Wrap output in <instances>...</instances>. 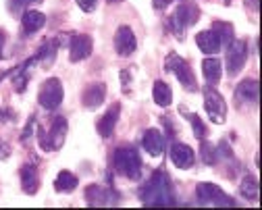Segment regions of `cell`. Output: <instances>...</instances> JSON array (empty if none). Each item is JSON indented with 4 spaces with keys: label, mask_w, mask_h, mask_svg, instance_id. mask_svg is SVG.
<instances>
[{
    "label": "cell",
    "mask_w": 262,
    "mask_h": 210,
    "mask_svg": "<svg viewBox=\"0 0 262 210\" xmlns=\"http://www.w3.org/2000/svg\"><path fill=\"white\" fill-rule=\"evenodd\" d=\"M142 146L144 150L150 154V156H160L162 152H165V135H162L158 129H148L144 133V139H142Z\"/></svg>",
    "instance_id": "cell-13"
},
{
    "label": "cell",
    "mask_w": 262,
    "mask_h": 210,
    "mask_svg": "<svg viewBox=\"0 0 262 210\" xmlns=\"http://www.w3.org/2000/svg\"><path fill=\"white\" fill-rule=\"evenodd\" d=\"M67 119L62 117H56L50 121V127L48 131L44 127H38V144L42 146V150L46 152H52V150H58L62 144H64V135H67Z\"/></svg>",
    "instance_id": "cell-3"
},
{
    "label": "cell",
    "mask_w": 262,
    "mask_h": 210,
    "mask_svg": "<svg viewBox=\"0 0 262 210\" xmlns=\"http://www.w3.org/2000/svg\"><path fill=\"white\" fill-rule=\"evenodd\" d=\"M227 46H229V50H227V71L235 75L237 71H242L244 65H246L248 46H246L244 40H235V38L229 42Z\"/></svg>",
    "instance_id": "cell-8"
},
{
    "label": "cell",
    "mask_w": 262,
    "mask_h": 210,
    "mask_svg": "<svg viewBox=\"0 0 262 210\" xmlns=\"http://www.w3.org/2000/svg\"><path fill=\"white\" fill-rule=\"evenodd\" d=\"M239 192L246 200H258V181H256L254 175H248V177L242 181Z\"/></svg>",
    "instance_id": "cell-26"
},
{
    "label": "cell",
    "mask_w": 262,
    "mask_h": 210,
    "mask_svg": "<svg viewBox=\"0 0 262 210\" xmlns=\"http://www.w3.org/2000/svg\"><path fill=\"white\" fill-rule=\"evenodd\" d=\"M77 183L79 181H77V177H75L71 171H60L56 181H54V190L58 194H69V192H73L77 187Z\"/></svg>",
    "instance_id": "cell-22"
},
{
    "label": "cell",
    "mask_w": 262,
    "mask_h": 210,
    "mask_svg": "<svg viewBox=\"0 0 262 210\" xmlns=\"http://www.w3.org/2000/svg\"><path fill=\"white\" fill-rule=\"evenodd\" d=\"M171 160H173V164L177 166V169H191L193 166V162H195V154H193V150L187 146V144H181V142H177V144H173L171 146Z\"/></svg>",
    "instance_id": "cell-11"
},
{
    "label": "cell",
    "mask_w": 262,
    "mask_h": 210,
    "mask_svg": "<svg viewBox=\"0 0 262 210\" xmlns=\"http://www.w3.org/2000/svg\"><path fill=\"white\" fill-rule=\"evenodd\" d=\"M202 71H204V79L208 81V86H216L223 77V65L219 58L210 56V58H204L202 62Z\"/></svg>",
    "instance_id": "cell-19"
},
{
    "label": "cell",
    "mask_w": 262,
    "mask_h": 210,
    "mask_svg": "<svg viewBox=\"0 0 262 210\" xmlns=\"http://www.w3.org/2000/svg\"><path fill=\"white\" fill-rule=\"evenodd\" d=\"M40 107H44L46 111H54L60 107L62 102V83L60 79L56 77H48L44 83H42V90H40Z\"/></svg>",
    "instance_id": "cell-7"
},
{
    "label": "cell",
    "mask_w": 262,
    "mask_h": 210,
    "mask_svg": "<svg viewBox=\"0 0 262 210\" xmlns=\"http://www.w3.org/2000/svg\"><path fill=\"white\" fill-rule=\"evenodd\" d=\"M198 17H200L198 7L191 5V3H183V5L177 7V11H175V15H173V19H171V27L175 29V33H181L185 27H191L195 21H198Z\"/></svg>",
    "instance_id": "cell-9"
},
{
    "label": "cell",
    "mask_w": 262,
    "mask_h": 210,
    "mask_svg": "<svg viewBox=\"0 0 262 210\" xmlns=\"http://www.w3.org/2000/svg\"><path fill=\"white\" fill-rule=\"evenodd\" d=\"M195 44H198V48L204 52V54H216L223 46H221V40L216 38V33L212 29L208 31H202L195 36Z\"/></svg>",
    "instance_id": "cell-16"
},
{
    "label": "cell",
    "mask_w": 262,
    "mask_h": 210,
    "mask_svg": "<svg viewBox=\"0 0 262 210\" xmlns=\"http://www.w3.org/2000/svg\"><path fill=\"white\" fill-rule=\"evenodd\" d=\"M21 23H23L25 33H36V31H40V29L44 27L46 17H44V13H40V11H27V13L23 15Z\"/></svg>",
    "instance_id": "cell-21"
},
{
    "label": "cell",
    "mask_w": 262,
    "mask_h": 210,
    "mask_svg": "<svg viewBox=\"0 0 262 210\" xmlns=\"http://www.w3.org/2000/svg\"><path fill=\"white\" fill-rule=\"evenodd\" d=\"M38 62H42L44 67H48V65H52V60L56 58V42H46L42 48H40V52L34 56Z\"/></svg>",
    "instance_id": "cell-25"
},
{
    "label": "cell",
    "mask_w": 262,
    "mask_h": 210,
    "mask_svg": "<svg viewBox=\"0 0 262 210\" xmlns=\"http://www.w3.org/2000/svg\"><path fill=\"white\" fill-rule=\"evenodd\" d=\"M235 98L246 100L250 104H256L258 102V81L256 79H244L235 90Z\"/></svg>",
    "instance_id": "cell-20"
},
{
    "label": "cell",
    "mask_w": 262,
    "mask_h": 210,
    "mask_svg": "<svg viewBox=\"0 0 262 210\" xmlns=\"http://www.w3.org/2000/svg\"><path fill=\"white\" fill-rule=\"evenodd\" d=\"M3 46H5V31L0 29V58H3Z\"/></svg>",
    "instance_id": "cell-30"
},
{
    "label": "cell",
    "mask_w": 262,
    "mask_h": 210,
    "mask_svg": "<svg viewBox=\"0 0 262 210\" xmlns=\"http://www.w3.org/2000/svg\"><path fill=\"white\" fill-rule=\"evenodd\" d=\"M92 54V38L85 36V33H79L71 40V46H69V58L73 62H79L83 58H88Z\"/></svg>",
    "instance_id": "cell-14"
},
{
    "label": "cell",
    "mask_w": 262,
    "mask_h": 210,
    "mask_svg": "<svg viewBox=\"0 0 262 210\" xmlns=\"http://www.w3.org/2000/svg\"><path fill=\"white\" fill-rule=\"evenodd\" d=\"M165 69L179 79V83H181L187 92H195V90H198V81H195V77H193V73H191L189 65H187L179 54L171 52V54L167 56V60H165Z\"/></svg>",
    "instance_id": "cell-4"
},
{
    "label": "cell",
    "mask_w": 262,
    "mask_h": 210,
    "mask_svg": "<svg viewBox=\"0 0 262 210\" xmlns=\"http://www.w3.org/2000/svg\"><path fill=\"white\" fill-rule=\"evenodd\" d=\"M34 3H40V0H9V11L13 15H19V11H23L25 7L34 5Z\"/></svg>",
    "instance_id": "cell-28"
},
{
    "label": "cell",
    "mask_w": 262,
    "mask_h": 210,
    "mask_svg": "<svg viewBox=\"0 0 262 210\" xmlns=\"http://www.w3.org/2000/svg\"><path fill=\"white\" fill-rule=\"evenodd\" d=\"M152 98H154V102L158 104V107H169L171 100H173V92L165 81H154Z\"/></svg>",
    "instance_id": "cell-23"
},
{
    "label": "cell",
    "mask_w": 262,
    "mask_h": 210,
    "mask_svg": "<svg viewBox=\"0 0 262 210\" xmlns=\"http://www.w3.org/2000/svg\"><path fill=\"white\" fill-rule=\"evenodd\" d=\"M21 185L25 190V194L34 196L40 187V179H38V169L34 164H25L21 169Z\"/></svg>",
    "instance_id": "cell-17"
},
{
    "label": "cell",
    "mask_w": 262,
    "mask_h": 210,
    "mask_svg": "<svg viewBox=\"0 0 262 210\" xmlns=\"http://www.w3.org/2000/svg\"><path fill=\"white\" fill-rule=\"evenodd\" d=\"M85 202L90 206H108V204H115L117 202V196L111 190H106V187L90 185L85 190Z\"/></svg>",
    "instance_id": "cell-12"
},
{
    "label": "cell",
    "mask_w": 262,
    "mask_h": 210,
    "mask_svg": "<svg viewBox=\"0 0 262 210\" xmlns=\"http://www.w3.org/2000/svg\"><path fill=\"white\" fill-rule=\"evenodd\" d=\"M162 3H165V5H169V3H175V0H162Z\"/></svg>",
    "instance_id": "cell-31"
},
{
    "label": "cell",
    "mask_w": 262,
    "mask_h": 210,
    "mask_svg": "<svg viewBox=\"0 0 262 210\" xmlns=\"http://www.w3.org/2000/svg\"><path fill=\"white\" fill-rule=\"evenodd\" d=\"M189 121H191V127H193V133H195V137L198 139H204L206 137V127H204V123H202V119L198 117V115H187V113H183Z\"/></svg>",
    "instance_id": "cell-27"
},
{
    "label": "cell",
    "mask_w": 262,
    "mask_h": 210,
    "mask_svg": "<svg viewBox=\"0 0 262 210\" xmlns=\"http://www.w3.org/2000/svg\"><path fill=\"white\" fill-rule=\"evenodd\" d=\"M119 113H121V107L119 104H113L111 111L104 113V117L98 121V133L102 137H111L113 131H115V125H117V119H119Z\"/></svg>",
    "instance_id": "cell-18"
},
{
    "label": "cell",
    "mask_w": 262,
    "mask_h": 210,
    "mask_svg": "<svg viewBox=\"0 0 262 210\" xmlns=\"http://www.w3.org/2000/svg\"><path fill=\"white\" fill-rule=\"evenodd\" d=\"M212 31L216 33V38L221 40V46H227L229 42L233 40V27H231V23H227V21H216Z\"/></svg>",
    "instance_id": "cell-24"
},
{
    "label": "cell",
    "mask_w": 262,
    "mask_h": 210,
    "mask_svg": "<svg viewBox=\"0 0 262 210\" xmlns=\"http://www.w3.org/2000/svg\"><path fill=\"white\" fill-rule=\"evenodd\" d=\"M195 196H198L200 204H206V206H233V198L227 196L214 183H198V187H195Z\"/></svg>",
    "instance_id": "cell-5"
},
{
    "label": "cell",
    "mask_w": 262,
    "mask_h": 210,
    "mask_svg": "<svg viewBox=\"0 0 262 210\" xmlns=\"http://www.w3.org/2000/svg\"><path fill=\"white\" fill-rule=\"evenodd\" d=\"M115 169L119 171V175L131 179V181H138L140 175H142V158L140 152L134 146H123L115 150Z\"/></svg>",
    "instance_id": "cell-2"
},
{
    "label": "cell",
    "mask_w": 262,
    "mask_h": 210,
    "mask_svg": "<svg viewBox=\"0 0 262 210\" xmlns=\"http://www.w3.org/2000/svg\"><path fill=\"white\" fill-rule=\"evenodd\" d=\"M204 107H206L208 119L212 123H225V119H227V102L212 86L204 88Z\"/></svg>",
    "instance_id": "cell-6"
},
{
    "label": "cell",
    "mask_w": 262,
    "mask_h": 210,
    "mask_svg": "<svg viewBox=\"0 0 262 210\" xmlns=\"http://www.w3.org/2000/svg\"><path fill=\"white\" fill-rule=\"evenodd\" d=\"M106 98V86L104 83H92L90 88H85L83 92V107L90 111H96L98 107H102V102Z\"/></svg>",
    "instance_id": "cell-15"
},
{
    "label": "cell",
    "mask_w": 262,
    "mask_h": 210,
    "mask_svg": "<svg viewBox=\"0 0 262 210\" xmlns=\"http://www.w3.org/2000/svg\"><path fill=\"white\" fill-rule=\"evenodd\" d=\"M96 3H98V0H77V5H79L81 11H85V13H92V11L96 9Z\"/></svg>",
    "instance_id": "cell-29"
},
{
    "label": "cell",
    "mask_w": 262,
    "mask_h": 210,
    "mask_svg": "<svg viewBox=\"0 0 262 210\" xmlns=\"http://www.w3.org/2000/svg\"><path fill=\"white\" fill-rule=\"evenodd\" d=\"M136 46H138V42H136V36H134V31H131V27L121 25L117 29V33H115V50H117V54L129 56V54L136 52Z\"/></svg>",
    "instance_id": "cell-10"
},
{
    "label": "cell",
    "mask_w": 262,
    "mask_h": 210,
    "mask_svg": "<svg viewBox=\"0 0 262 210\" xmlns=\"http://www.w3.org/2000/svg\"><path fill=\"white\" fill-rule=\"evenodd\" d=\"M140 200L146 206H173L175 198H173V183L169 179V175L165 171H156L150 181L144 185Z\"/></svg>",
    "instance_id": "cell-1"
}]
</instances>
